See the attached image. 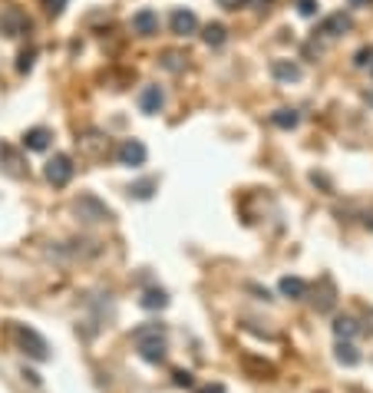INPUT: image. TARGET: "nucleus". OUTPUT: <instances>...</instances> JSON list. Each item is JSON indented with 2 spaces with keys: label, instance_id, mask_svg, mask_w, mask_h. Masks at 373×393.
Returning <instances> with one entry per match:
<instances>
[{
  "label": "nucleus",
  "instance_id": "obj_1",
  "mask_svg": "<svg viewBox=\"0 0 373 393\" xmlns=\"http://www.w3.org/2000/svg\"><path fill=\"white\" fill-rule=\"evenodd\" d=\"M10 337H14L17 347L23 350L27 357H33V361H50V344H46L33 327H27V324H10Z\"/></svg>",
  "mask_w": 373,
  "mask_h": 393
},
{
  "label": "nucleus",
  "instance_id": "obj_2",
  "mask_svg": "<svg viewBox=\"0 0 373 393\" xmlns=\"http://www.w3.org/2000/svg\"><path fill=\"white\" fill-rule=\"evenodd\" d=\"M73 215L79 218V222H86V225H96V222H113V209L106 205L103 198L93 195V192L73 198Z\"/></svg>",
  "mask_w": 373,
  "mask_h": 393
},
{
  "label": "nucleus",
  "instance_id": "obj_3",
  "mask_svg": "<svg viewBox=\"0 0 373 393\" xmlns=\"http://www.w3.org/2000/svg\"><path fill=\"white\" fill-rule=\"evenodd\" d=\"M73 172H76V166H73V159L66 155V152H57L50 162L44 166V179L53 185V189H63V185H70V179H73Z\"/></svg>",
  "mask_w": 373,
  "mask_h": 393
},
{
  "label": "nucleus",
  "instance_id": "obj_4",
  "mask_svg": "<svg viewBox=\"0 0 373 393\" xmlns=\"http://www.w3.org/2000/svg\"><path fill=\"white\" fill-rule=\"evenodd\" d=\"M27 30H30V17L20 7H3L0 10V33L3 37H23Z\"/></svg>",
  "mask_w": 373,
  "mask_h": 393
},
{
  "label": "nucleus",
  "instance_id": "obj_5",
  "mask_svg": "<svg viewBox=\"0 0 373 393\" xmlns=\"http://www.w3.org/2000/svg\"><path fill=\"white\" fill-rule=\"evenodd\" d=\"M116 159H119V166H126V169H139V166H146L149 149H146L142 139H126L119 149H116Z\"/></svg>",
  "mask_w": 373,
  "mask_h": 393
},
{
  "label": "nucleus",
  "instance_id": "obj_6",
  "mask_svg": "<svg viewBox=\"0 0 373 393\" xmlns=\"http://www.w3.org/2000/svg\"><path fill=\"white\" fill-rule=\"evenodd\" d=\"M169 30L175 33V37H189V33H195L198 30V17H195V10H189V7H175L172 17H169Z\"/></svg>",
  "mask_w": 373,
  "mask_h": 393
},
{
  "label": "nucleus",
  "instance_id": "obj_7",
  "mask_svg": "<svg viewBox=\"0 0 373 393\" xmlns=\"http://www.w3.org/2000/svg\"><path fill=\"white\" fill-rule=\"evenodd\" d=\"M354 27V20H350V14H330L321 20V37H327V40H337V37H343V33Z\"/></svg>",
  "mask_w": 373,
  "mask_h": 393
},
{
  "label": "nucleus",
  "instance_id": "obj_8",
  "mask_svg": "<svg viewBox=\"0 0 373 393\" xmlns=\"http://www.w3.org/2000/svg\"><path fill=\"white\" fill-rule=\"evenodd\" d=\"M162 106H165V93H162V86H142V93H139V109L146 113V116H155V113H162Z\"/></svg>",
  "mask_w": 373,
  "mask_h": 393
},
{
  "label": "nucleus",
  "instance_id": "obj_9",
  "mask_svg": "<svg viewBox=\"0 0 373 393\" xmlns=\"http://www.w3.org/2000/svg\"><path fill=\"white\" fill-rule=\"evenodd\" d=\"M0 169H3L7 175L20 179V175L27 172V162H23V155H20L17 149H10L7 142H0Z\"/></svg>",
  "mask_w": 373,
  "mask_h": 393
},
{
  "label": "nucleus",
  "instance_id": "obj_10",
  "mask_svg": "<svg viewBox=\"0 0 373 393\" xmlns=\"http://www.w3.org/2000/svg\"><path fill=\"white\" fill-rule=\"evenodd\" d=\"M20 142H23V149H27V152H46V149H50V142H53V133H50L46 126H33V129L23 133Z\"/></svg>",
  "mask_w": 373,
  "mask_h": 393
},
{
  "label": "nucleus",
  "instance_id": "obj_11",
  "mask_svg": "<svg viewBox=\"0 0 373 393\" xmlns=\"http://www.w3.org/2000/svg\"><path fill=\"white\" fill-rule=\"evenodd\" d=\"M133 33H139V37H152V33H159V14H155L152 7L135 10L133 14Z\"/></svg>",
  "mask_w": 373,
  "mask_h": 393
},
{
  "label": "nucleus",
  "instance_id": "obj_12",
  "mask_svg": "<svg viewBox=\"0 0 373 393\" xmlns=\"http://www.w3.org/2000/svg\"><path fill=\"white\" fill-rule=\"evenodd\" d=\"M278 291H281V298L300 301V298H307V281L298 278V274H284L281 281H278Z\"/></svg>",
  "mask_w": 373,
  "mask_h": 393
},
{
  "label": "nucleus",
  "instance_id": "obj_13",
  "mask_svg": "<svg viewBox=\"0 0 373 393\" xmlns=\"http://www.w3.org/2000/svg\"><path fill=\"white\" fill-rule=\"evenodd\" d=\"M271 76L278 83H298L300 76H304V70L294 60H271Z\"/></svg>",
  "mask_w": 373,
  "mask_h": 393
},
{
  "label": "nucleus",
  "instance_id": "obj_14",
  "mask_svg": "<svg viewBox=\"0 0 373 393\" xmlns=\"http://www.w3.org/2000/svg\"><path fill=\"white\" fill-rule=\"evenodd\" d=\"M334 304H337L334 281H330V278H321V291H317V298H314V307H317L321 314H330V311H334Z\"/></svg>",
  "mask_w": 373,
  "mask_h": 393
},
{
  "label": "nucleus",
  "instance_id": "obj_15",
  "mask_svg": "<svg viewBox=\"0 0 373 393\" xmlns=\"http://www.w3.org/2000/svg\"><path fill=\"white\" fill-rule=\"evenodd\" d=\"M245 370H248L254 380H274V363L258 361L254 354H245Z\"/></svg>",
  "mask_w": 373,
  "mask_h": 393
},
{
  "label": "nucleus",
  "instance_id": "obj_16",
  "mask_svg": "<svg viewBox=\"0 0 373 393\" xmlns=\"http://www.w3.org/2000/svg\"><path fill=\"white\" fill-rule=\"evenodd\" d=\"M139 307L142 311H162V307H169V294H165L162 287H149V291H142Z\"/></svg>",
  "mask_w": 373,
  "mask_h": 393
},
{
  "label": "nucleus",
  "instance_id": "obj_17",
  "mask_svg": "<svg viewBox=\"0 0 373 393\" xmlns=\"http://www.w3.org/2000/svg\"><path fill=\"white\" fill-rule=\"evenodd\" d=\"M135 347H139V357L146 363H165V341H142Z\"/></svg>",
  "mask_w": 373,
  "mask_h": 393
},
{
  "label": "nucleus",
  "instance_id": "obj_18",
  "mask_svg": "<svg viewBox=\"0 0 373 393\" xmlns=\"http://www.w3.org/2000/svg\"><path fill=\"white\" fill-rule=\"evenodd\" d=\"M185 63H189V57L179 53V50H165L162 57H159V66H162L165 73H182V70H185Z\"/></svg>",
  "mask_w": 373,
  "mask_h": 393
},
{
  "label": "nucleus",
  "instance_id": "obj_19",
  "mask_svg": "<svg viewBox=\"0 0 373 393\" xmlns=\"http://www.w3.org/2000/svg\"><path fill=\"white\" fill-rule=\"evenodd\" d=\"M334 357H337V363H343V367H357L360 363V354H357V347H354L350 341H337Z\"/></svg>",
  "mask_w": 373,
  "mask_h": 393
},
{
  "label": "nucleus",
  "instance_id": "obj_20",
  "mask_svg": "<svg viewBox=\"0 0 373 393\" xmlns=\"http://www.w3.org/2000/svg\"><path fill=\"white\" fill-rule=\"evenodd\" d=\"M271 122H274V126H278V129H298V122H300V113L298 109H274V113H271Z\"/></svg>",
  "mask_w": 373,
  "mask_h": 393
},
{
  "label": "nucleus",
  "instance_id": "obj_21",
  "mask_svg": "<svg viewBox=\"0 0 373 393\" xmlns=\"http://www.w3.org/2000/svg\"><path fill=\"white\" fill-rule=\"evenodd\" d=\"M202 40H205L211 50H218V46H224V40H228V27H224V23H209V27L202 30Z\"/></svg>",
  "mask_w": 373,
  "mask_h": 393
},
{
  "label": "nucleus",
  "instance_id": "obj_22",
  "mask_svg": "<svg viewBox=\"0 0 373 393\" xmlns=\"http://www.w3.org/2000/svg\"><path fill=\"white\" fill-rule=\"evenodd\" d=\"M357 334H360V324L354 318H337L334 320V337H337V341H354Z\"/></svg>",
  "mask_w": 373,
  "mask_h": 393
},
{
  "label": "nucleus",
  "instance_id": "obj_23",
  "mask_svg": "<svg viewBox=\"0 0 373 393\" xmlns=\"http://www.w3.org/2000/svg\"><path fill=\"white\" fill-rule=\"evenodd\" d=\"M155 189H159V182L155 179H139V182H133L126 192H129L133 198H139V202H146V198L155 195Z\"/></svg>",
  "mask_w": 373,
  "mask_h": 393
},
{
  "label": "nucleus",
  "instance_id": "obj_24",
  "mask_svg": "<svg viewBox=\"0 0 373 393\" xmlns=\"http://www.w3.org/2000/svg\"><path fill=\"white\" fill-rule=\"evenodd\" d=\"M133 341L135 344H142V341H165V327L162 324H142V327L133 331Z\"/></svg>",
  "mask_w": 373,
  "mask_h": 393
},
{
  "label": "nucleus",
  "instance_id": "obj_25",
  "mask_svg": "<svg viewBox=\"0 0 373 393\" xmlns=\"http://www.w3.org/2000/svg\"><path fill=\"white\" fill-rule=\"evenodd\" d=\"M79 146L99 155V152H106V149H109V139H103V136H99V133H86V139H79Z\"/></svg>",
  "mask_w": 373,
  "mask_h": 393
},
{
  "label": "nucleus",
  "instance_id": "obj_26",
  "mask_svg": "<svg viewBox=\"0 0 373 393\" xmlns=\"http://www.w3.org/2000/svg\"><path fill=\"white\" fill-rule=\"evenodd\" d=\"M172 383L189 390V387H195V374H192V370H172Z\"/></svg>",
  "mask_w": 373,
  "mask_h": 393
},
{
  "label": "nucleus",
  "instance_id": "obj_27",
  "mask_svg": "<svg viewBox=\"0 0 373 393\" xmlns=\"http://www.w3.org/2000/svg\"><path fill=\"white\" fill-rule=\"evenodd\" d=\"M370 63H373V46H360L357 53H354V66L363 70V66H370Z\"/></svg>",
  "mask_w": 373,
  "mask_h": 393
},
{
  "label": "nucleus",
  "instance_id": "obj_28",
  "mask_svg": "<svg viewBox=\"0 0 373 393\" xmlns=\"http://www.w3.org/2000/svg\"><path fill=\"white\" fill-rule=\"evenodd\" d=\"M33 57H37V50H23V53L17 57V70H20V73H30V70H33Z\"/></svg>",
  "mask_w": 373,
  "mask_h": 393
},
{
  "label": "nucleus",
  "instance_id": "obj_29",
  "mask_svg": "<svg viewBox=\"0 0 373 393\" xmlns=\"http://www.w3.org/2000/svg\"><path fill=\"white\" fill-rule=\"evenodd\" d=\"M66 3H70V0H44V10L50 17H60L63 10H66Z\"/></svg>",
  "mask_w": 373,
  "mask_h": 393
},
{
  "label": "nucleus",
  "instance_id": "obj_30",
  "mask_svg": "<svg viewBox=\"0 0 373 393\" xmlns=\"http://www.w3.org/2000/svg\"><path fill=\"white\" fill-rule=\"evenodd\" d=\"M298 14L300 17H317V0H298Z\"/></svg>",
  "mask_w": 373,
  "mask_h": 393
},
{
  "label": "nucleus",
  "instance_id": "obj_31",
  "mask_svg": "<svg viewBox=\"0 0 373 393\" xmlns=\"http://www.w3.org/2000/svg\"><path fill=\"white\" fill-rule=\"evenodd\" d=\"M274 0H241V7H251V10H268Z\"/></svg>",
  "mask_w": 373,
  "mask_h": 393
},
{
  "label": "nucleus",
  "instance_id": "obj_32",
  "mask_svg": "<svg viewBox=\"0 0 373 393\" xmlns=\"http://www.w3.org/2000/svg\"><path fill=\"white\" fill-rule=\"evenodd\" d=\"M198 393H228V390H224V383H218V380H215V383H209V387H202Z\"/></svg>",
  "mask_w": 373,
  "mask_h": 393
},
{
  "label": "nucleus",
  "instance_id": "obj_33",
  "mask_svg": "<svg viewBox=\"0 0 373 393\" xmlns=\"http://www.w3.org/2000/svg\"><path fill=\"white\" fill-rule=\"evenodd\" d=\"M218 3H222L224 10H238L241 7V0H218Z\"/></svg>",
  "mask_w": 373,
  "mask_h": 393
},
{
  "label": "nucleus",
  "instance_id": "obj_34",
  "mask_svg": "<svg viewBox=\"0 0 373 393\" xmlns=\"http://www.w3.org/2000/svg\"><path fill=\"white\" fill-rule=\"evenodd\" d=\"M354 7H370V0H350Z\"/></svg>",
  "mask_w": 373,
  "mask_h": 393
},
{
  "label": "nucleus",
  "instance_id": "obj_35",
  "mask_svg": "<svg viewBox=\"0 0 373 393\" xmlns=\"http://www.w3.org/2000/svg\"><path fill=\"white\" fill-rule=\"evenodd\" d=\"M367 103H370V106H373V86H370V90H367Z\"/></svg>",
  "mask_w": 373,
  "mask_h": 393
},
{
  "label": "nucleus",
  "instance_id": "obj_36",
  "mask_svg": "<svg viewBox=\"0 0 373 393\" xmlns=\"http://www.w3.org/2000/svg\"><path fill=\"white\" fill-rule=\"evenodd\" d=\"M370 76H373V63H370Z\"/></svg>",
  "mask_w": 373,
  "mask_h": 393
}]
</instances>
